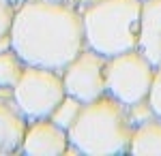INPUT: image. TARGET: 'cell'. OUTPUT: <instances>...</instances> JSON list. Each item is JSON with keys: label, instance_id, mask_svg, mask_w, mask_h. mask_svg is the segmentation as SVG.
Listing matches in <instances>:
<instances>
[{"label": "cell", "instance_id": "obj_1", "mask_svg": "<svg viewBox=\"0 0 161 156\" xmlns=\"http://www.w3.org/2000/svg\"><path fill=\"white\" fill-rule=\"evenodd\" d=\"M9 47L26 64L62 71L86 47L82 9L58 0L19 2L9 32Z\"/></svg>", "mask_w": 161, "mask_h": 156}, {"label": "cell", "instance_id": "obj_2", "mask_svg": "<svg viewBox=\"0 0 161 156\" xmlns=\"http://www.w3.org/2000/svg\"><path fill=\"white\" fill-rule=\"evenodd\" d=\"M133 126L131 109L105 92L82 105L75 122L69 126V152L86 156L129 154Z\"/></svg>", "mask_w": 161, "mask_h": 156}, {"label": "cell", "instance_id": "obj_3", "mask_svg": "<svg viewBox=\"0 0 161 156\" xmlns=\"http://www.w3.org/2000/svg\"><path fill=\"white\" fill-rule=\"evenodd\" d=\"M86 47L112 58L137 47L142 0H92L82 7Z\"/></svg>", "mask_w": 161, "mask_h": 156}, {"label": "cell", "instance_id": "obj_4", "mask_svg": "<svg viewBox=\"0 0 161 156\" xmlns=\"http://www.w3.org/2000/svg\"><path fill=\"white\" fill-rule=\"evenodd\" d=\"M155 69L157 66L137 47L108 58L105 62L108 94L118 98L129 109L140 103H146L150 94V86H153V77H155Z\"/></svg>", "mask_w": 161, "mask_h": 156}, {"label": "cell", "instance_id": "obj_5", "mask_svg": "<svg viewBox=\"0 0 161 156\" xmlns=\"http://www.w3.org/2000/svg\"><path fill=\"white\" fill-rule=\"evenodd\" d=\"M11 96L28 120L50 118L67 96L62 71L28 64L11 90Z\"/></svg>", "mask_w": 161, "mask_h": 156}, {"label": "cell", "instance_id": "obj_6", "mask_svg": "<svg viewBox=\"0 0 161 156\" xmlns=\"http://www.w3.org/2000/svg\"><path fill=\"white\" fill-rule=\"evenodd\" d=\"M105 62H108L105 56L97 54L90 47H84L62 69V79H64L67 94L82 101V103H90V101L103 96L108 92Z\"/></svg>", "mask_w": 161, "mask_h": 156}, {"label": "cell", "instance_id": "obj_7", "mask_svg": "<svg viewBox=\"0 0 161 156\" xmlns=\"http://www.w3.org/2000/svg\"><path fill=\"white\" fill-rule=\"evenodd\" d=\"M69 131L52 118L30 120L26 128L22 152L28 156H62L69 152Z\"/></svg>", "mask_w": 161, "mask_h": 156}, {"label": "cell", "instance_id": "obj_8", "mask_svg": "<svg viewBox=\"0 0 161 156\" xmlns=\"http://www.w3.org/2000/svg\"><path fill=\"white\" fill-rule=\"evenodd\" d=\"M28 122L30 120L17 107L13 96L11 98L0 96V154L22 152V141H24Z\"/></svg>", "mask_w": 161, "mask_h": 156}, {"label": "cell", "instance_id": "obj_9", "mask_svg": "<svg viewBox=\"0 0 161 156\" xmlns=\"http://www.w3.org/2000/svg\"><path fill=\"white\" fill-rule=\"evenodd\" d=\"M137 49L155 66L161 64V0H142Z\"/></svg>", "mask_w": 161, "mask_h": 156}, {"label": "cell", "instance_id": "obj_10", "mask_svg": "<svg viewBox=\"0 0 161 156\" xmlns=\"http://www.w3.org/2000/svg\"><path fill=\"white\" fill-rule=\"evenodd\" d=\"M129 154L161 156V118L148 116L136 122L131 141H129Z\"/></svg>", "mask_w": 161, "mask_h": 156}, {"label": "cell", "instance_id": "obj_11", "mask_svg": "<svg viewBox=\"0 0 161 156\" xmlns=\"http://www.w3.org/2000/svg\"><path fill=\"white\" fill-rule=\"evenodd\" d=\"M28 66L22 56L15 51V49L7 47V49H0V88L4 90H13L15 84L19 81L24 69Z\"/></svg>", "mask_w": 161, "mask_h": 156}, {"label": "cell", "instance_id": "obj_12", "mask_svg": "<svg viewBox=\"0 0 161 156\" xmlns=\"http://www.w3.org/2000/svg\"><path fill=\"white\" fill-rule=\"evenodd\" d=\"M82 101H77V98H73V96H64L62 98V103L58 105V107L54 109V113H52L50 118L54 122H58L60 126H64L67 131H69V126L75 122V118H77V113H80V109H82Z\"/></svg>", "mask_w": 161, "mask_h": 156}, {"label": "cell", "instance_id": "obj_13", "mask_svg": "<svg viewBox=\"0 0 161 156\" xmlns=\"http://www.w3.org/2000/svg\"><path fill=\"white\" fill-rule=\"evenodd\" d=\"M17 11V4L11 0H0V43L9 41V32L13 26V17Z\"/></svg>", "mask_w": 161, "mask_h": 156}, {"label": "cell", "instance_id": "obj_14", "mask_svg": "<svg viewBox=\"0 0 161 156\" xmlns=\"http://www.w3.org/2000/svg\"><path fill=\"white\" fill-rule=\"evenodd\" d=\"M148 105L150 111L161 118V64L155 69V77H153V86H150V94H148Z\"/></svg>", "mask_w": 161, "mask_h": 156}, {"label": "cell", "instance_id": "obj_15", "mask_svg": "<svg viewBox=\"0 0 161 156\" xmlns=\"http://www.w3.org/2000/svg\"><path fill=\"white\" fill-rule=\"evenodd\" d=\"M58 2H73V4H77V7H80V0H58Z\"/></svg>", "mask_w": 161, "mask_h": 156}, {"label": "cell", "instance_id": "obj_16", "mask_svg": "<svg viewBox=\"0 0 161 156\" xmlns=\"http://www.w3.org/2000/svg\"><path fill=\"white\" fill-rule=\"evenodd\" d=\"M88 2H92V0H80V9H82L84 4H88Z\"/></svg>", "mask_w": 161, "mask_h": 156}, {"label": "cell", "instance_id": "obj_17", "mask_svg": "<svg viewBox=\"0 0 161 156\" xmlns=\"http://www.w3.org/2000/svg\"><path fill=\"white\" fill-rule=\"evenodd\" d=\"M11 2H15V4H19V2H24V0H11Z\"/></svg>", "mask_w": 161, "mask_h": 156}]
</instances>
